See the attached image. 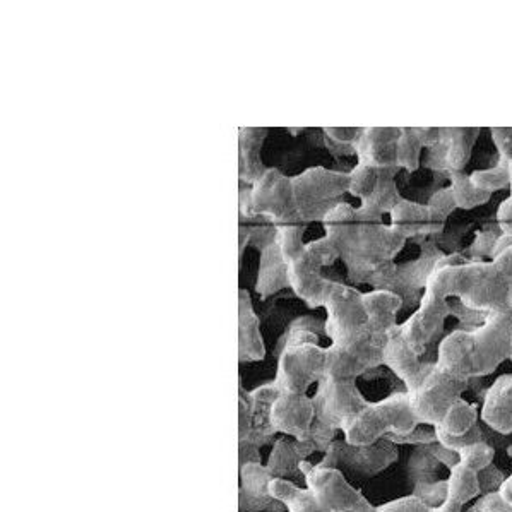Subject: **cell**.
<instances>
[{"instance_id":"6da1fadb","label":"cell","mask_w":512,"mask_h":512,"mask_svg":"<svg viewBox=\"0 0 512 512\" xmlns=\"http://www.w3.org/2000/svg\"><path fill=\"white\" fill-rule=\"evenodd\" d=\"M324 228L346 264L348 280L367 283L374 271L393 262L406 239L384 225L382 216L341 203L324 218Z\"/></svg>"},{"instance_id":"7a4b0ae2","label":"cell","mask_w":512,"mask_h":512,"mask_svg":"<svg viewBox=\"0 0 512 512\" xmlns=\"http://www.w3.org/2000/svg\"><path fill=\"white\" fill-rule=\"evenodd\" d=\"M425 288H432L446 298H459L466 309L485 316L511 312L507 305L509 288L494 261H470L461 254L439 257Z\"/></svg>"},{"instance_id":"3957f363","label":"cell","mask_w":512,"mask_h":512,"mask_svg":"<svg viewBox=\"0 0 512 512\" xmlns=\"http://www.w3.org/2000/svg\"><path fill=\"white\" fill-rule=\"evenodd\" d=\"M316 319L302 317L293 322L278 341V369L274 382L292 393L307 394L324 377L326 348L319 345Z\"/></svg>"},{"instance_id":"277c9868","label":"cell","mask_w":512,"mask_h":512,"mask_svg":"<svg viewBox=\"0 0 512 512\" xmlns=\"http://www.w3.org/2000/svg\"><path fill=\"white\" fill-rule=\"evenodd\" d=\"M418 425L420 423L411 408L410 394L403 391L377 403H369L357 417L346 423L343 435L350 446H374L382 439L410 435Z\"/></svg>"},{"instance_id":"5b68a950","label":"cell","mask_w":512,"mask_h":512,"mask_svg":"<svg viewBox=\"0 0 512 512\" xmlns=\"http://www.w3.org/2000/svg\"><path fill=\"white\" fill-rule=\"evenodd\" d=\"M312 401L316 417L309 437L321 451L328 449L333 444L336 434L343 432L346 423L357 417L358 413L369 405L364 394L358 391L357 382L336 379H322L317 384Z\"/></svg>"},{"instance_id":"8992f818","label":"cell","mask_w":512,"mask_h":512,"mask_svg":"<svg viewBox=\"0 0 512 512\" xmlns=\"http://www.w3.org/2000/svg\"><path fill=\"white\" fill-rule=\"evenodd\" d=\"M362 295L364 293L358 292L353 286L333 281L324 304L328 314L324 333L331 340V345L352 346L376 338L370 331L369 316Z\"/></svg>"},{"instance_id":"52a82bcc","label":"cell","mask_w":512,"mask_h":512,"mask_svg":"<svg viewBox=\"0 0 512 512\" xmlns=\"http://www.w3.org/2000/svg\"><path fill=\"white\" fill-rule=\"evenodd\" d=\"M292 182L295 211L302 223L324 220L331 209L343 203L341 196L350 189L348 173L333 172L328 168H310Z\"/></svg>"},{"instance_id":"ba28073f","label":"cell","mask_w":512,"mask_h":512,"mask_svg":"<svg viewBox=\"0 0 512 512\" xmlns=\"http://www.w3.org/2000/svg\"><path fill=\"white\" fill-rule=\"evenodd\" d=\"M470 381L449 376L437 364H423V374L417 386L410 394L411 408L420 425H429L432 429L439 427L447 410L458 401Z\"/></svg>"},{"instance_id":"9c48e42d","label":"cell","mask_w":512,"mask_h":512,"mask_svg":"<svg viewBox=\"0 0 512 512\" xmlns=\"http://www.w3.org/2000/svg\"><path fill=\"white\" fill-rule=\"evenodd\" d=\"M305 489L316 499L317 504L328 512H376L367 497L346 480L343 471L321 463L312 465L304 461L300 465Z\"/></svg>"},{"instance_id":"30bf717a","label":"cell","mask_w":512,"mask_h":512,"mask_svg":"<svg viewBox=\"0 0 512 512\" xmlns=\"http://www.w3.org/2000/svg\"><path fill=\"white\" fill-rule=\"evenodd\" d=\"M242 216H262L274 225H285L298 220L293 201V182L286 175L269 168L251 191L242 192L240 197Z\"/></svg>"},{"instance_id":"8fae6325","label":"cell","mask_w":512,"mask_h":512,"mask_svg":"<svg viewBox=\"0 0 512 512\" xmlns=\"http://www.w3.org/2000/svg\"><path fill=\"white\" fill-rule=\"evenodd\" d=\"M473 377L492 376L512 350V312H494L470 331Z\"/></svg>"},{"instance_id":"7c38bea8","label":"cell","mask_w":512,"mask_h":512,"mask_svg":"<svg viewBox=\"0 0 512 512\" xmlns=\"http://www.w3.org/2000/svg\"><path fill=\"white\" fill-rule=\"evenodd\" d=\"M384 346L376 338L352 346H328L322 379L357 381L365 372L382 364Z\"/></svg>"},{"instance_id":"4fadbf2b","label":"cell","mask_w":512,"mask_h":512,"mask_svg":"<svg viewBox=\"0 0 512 512\" xmlns=\"http://www.w3.org/2000/svg\"><path fill=\"white\" fill-rule=\"evenodd\" d=\"M449 314H451L449 298L435 292L432 288H425L420 309L408 321L398 326L399 334L418 355H422L430 341L441 333Z\"/></svg>"},{"instance_id":"5bb4252c","label":"cell","mask_w":512,"mask_h":512,"mask_svg":"<svg viewBox=\"0 0 512 512\" xmlns=\"http://www.w3.org/2000/svg\"><path fill=\"white\" fill-rule=\"evenodd\" d=\"M316 411L309 394L292 393L281 389L271 408V425L278 435L304 439L314 423Z\"/></svg>"},{"instance_id":"9a60e30c","label":"cell","mask_w":512,"mask_h":512,"mask_svg":"<svg viewBox=\"0 0 512 512\" xmlns=\"http://www.w3.org/2000/svg\"><path fill=\"white\" fill-rule=\"evenodd\" d=\"M239 511L240 512H285V506L276 501L269 485L271 473L266 465L252 463L240 466Z\"/></svg>"},{"instance_id":"2e32d148","label":"cell","mask_w":512,"mask_h":512,"mask_svg":"<svg viewBox=\"0 0 512 512\" xmlns=\"http://www.w3.org/2000/svg\"><path fill=\"white\" fill-rule=\"evenodd\" d=\"M321 269V264L307 252V245H305L304 254L288 264L290 286L293 292L312 309L324 307L333 285V281L322 278Z\"/></svg>"},{"instance_id":"e0dca14e","label":"cell","mask_w":512,"mask_h":512,"mask_svg":"<svg viewBox=\"0 0 512 512\" xmlns=\"http://www.w3.org/2000/svg\"><path fill=\"white\" fill-rule=\"evenodd\" d=\"M401 129H364L353 146L358 156V165L374 168H399L398 143Z\"/></svg>"},{"instance_id":"ac0fdd59","label":"cell","mask_w":512,"mask_h":512,"mask_svg":"<svg viewBox=\"0 0 512 512\" xmlns=\"http://www.w3.org/2000/svg\"><path fill=\"white\" fill-rule=\"evenodd\" d=\"M389 220V227L406 240L439 233L446 223V220L435 215L429 206L411 203L406 199H401L398 206L389 213Z\"/></svg>"},{"instance_id":"d6986e66","label":"cell","mask_w":512,"mask_h":512,"mask_svg":"<svg viewBox=\"0 0 512 512\" xmlns=\"http://www.w3.org/2000/svg\"><path fill=\"white\" fill-rule=\"evenodd\" d=\"M387 454L384 449L376 446H350L348 442H334L328 447L321 459V465L333 466L341 470V466H348L360 473H377L386 465Z\"/></svg>"},{"instance_id":"ffe728a7","label":"cell","mask_w":512,"mask_h":512,"mask_svg":"<svg viewBox=\"0 0 512 512\" xmlns=\"http://www.w3.org/2000/svg\"><path fill=\"white\" fill-rule=\"evenodd\" d=\"M480 418L497 434H512V376L504 374L487 389Z\"/></svg>"},{"instance_id":"44dd1931","label":"cell","mask_w":512,"mask_h":512,"mask_svg":"<svg viewBox=\"0 0 512 512\" xmlns=\"http://www.w3.org/2000/svg\"><path fill=\"white\" fill-rule=\"evenodd\" d=\"M365 310L369 316V326L376 340L386 345L389 334L398 328L396 319L398 312L403 307V298L391 290H374L364 293Z\"/></svg>"},{"instance_id":"7402d4cb","label":"cell","mask_w":512,"mask_h":512,"mask_svg":"<svg viewBox=\"0 0 512 512\" xmlns=\"http://www.w3.org/2000/svg\"><path fill=\"white\" fill-rule=\"evenodd\" d=\"M382 364H386L403 381L406 391H411L417 386L423 374L420 355L406 343L405 338L399 334L398 328L389 334V340L384 346Z\"/></svg>"},{"instance_id":"603a6c76","label":"cell","mask_w":512,"mask_h":512,"mask_svg":"<svg viewBox=\"0 0 512 512\" xmlns=\"http://www.w3.org/2000/svg\"><path fill=\"white\" fill-rule=\"evenodd\" d=\"M437 367L449 376L463 381L473 379V357H471L470 331H454L439 345Z\"/></svg>"},{"instance_id":"cb8c5ba5","label":"cell","mask_w":512,"mask_h":512,"mask_svg":"<svg viewBox=\"0 0 512 512\" xmlns=\"http://www.w3.org/2000/svg\"><path fill=\"white\" fill-rule=\"evenodd\" d=\"M278 394H280V386L274 381L271 384L256 387L252 393H249L252 415V432L249 439L256 446L264 447L276 441L278 434L274 432L271 425V408Z\"/></svg>"},{"instance_id":"d4e9b609","label":"cell","mask_w":512,"mask_h":512,"mask_svg":"<svg viewBox=\"0 0 512 512\" xmlns=\"http://www.w3.org/2000/svg\"><path fill=\"white\" fill-rule=\"evenodd\" d=\"M266 357L259 319L252 309L249 293H239V360L240 362H261Z\"/></svg>"},{"instance_id":"484cf974","label":"cell","mask_w":512,"mask_h":512,"mask_svg":"<svg viewBox=\"0 0 512 512\" xmlns=\"http://www.w3.org/2000/svg\"><path fill=\"white\" fill-rule=\"evenodd\" d=\"M288 286H290L288 262L285 261L280 245L274 239V242L262 247L256 290L262 298H266L280 290H285Z\"/></svg>"},{"instance_id":"4316f807","label":"cell","mask_w":512,"mask_h":512,"mask_svg":"<svg viewBox=\"0 0 512 512\" xmlns=\"http://www.w3.org/2000/svg\"><path fill=\"white\" fill-rule=\"evenodd\" d=\"M480 129H441L442 161L449 173L463 172L470 161Z\"/></svg>"},{"instance_id":"83f0119b","label":"cell","mask_w":512,"mask_h":512,"mask_svg":"<svg viewBox=\"0 0 512 512\" xmlns=\"http://www.w3.org/2000/svg\"><path fill=\"white\" fill-rule=\"evenodd\" d=\"M266 136V129H240V179L245 182L256 184L266 172L261 161V149Z\"/></svg>"},{"instance_id":"f1b7e54d","label":"cell","mask_w":512,"mask_h":512,"mask_svg":"<svg viewBox=\"0 0 512 512\" xmlns=\"http://www.w3.org/2000/svg\"><path fill=\"white\" fill-rule=\"evenodd\" d=\"M304 461L305 459L298 451L297 441L292 437L283 435V437L274 441L273 449H271V454H269L268 461H266V468L271 473V477L293 482L295 478L302 477L300 465Z\"/></svg>"},{"instance_id":"f546056e","label":"cell","mask_w":512,"mask_h":512,"mask_svg":"<svg viewBox=\"0 0 512 512\" xmlns=\"http://www.w3.org/2000/svg\"><path fill=\"white\" fill-rule=\"evenodd\" d=\"M269 490L274 499L285 506L286 512H328L317 504L309 490L290 480L273 478Z\"/></svg>"},{"instance_id":"4dcf8cb0","label":"cell","mask_w":512,"mask_h":512,"mask_svg":"<svg viewBox=\"0 0 512 512\" xmlns=\"http://www.w3.org/2000/svg\"><path fill=\"white\" fill-rule=\"evenodd\" d=\"M396 172H398V168H382L381 179H379L376 191L365 203H362L360 208L370 213V215L382 216L386 213L389 215L398 206L399 201L403 199L399 196L398 187L394 182Z\"/></svg>"},{"instance_id":"1f68e13d","label":"cell","mask_w":512,"mask_h":512,"mask_svg":"<svg viewBox=\"0 0 512 512\" xmlns=\"http://www.w3.org/2000/svg\"><path fill=\"white\" fill-rule=\"evenodd\" d=\"M482 494V483L477 471L470 470L461 463L451 466V473L446 480V495L461 502L463 506L477 499Z\"/></svg>"},{"instance_id":"d6a6232c","label":"cell","mask_w":512,"mask_h":512,"mask_svg":"<svg viewBox=\"0 0 512 512\" xmlns=\"http://www.w3.org/2000/svg\"><path fill=\"white\" fill-rule=\"evenodd\" d=\"M478 408L477 405H471L463 398H459L449 410L446 417L442 418L439 427H435L437 432L449 435V437H459L470 432L473 427H477Z\"/></svg>"},{"instance_id":"836d02e7","label":"cell","mask_w":512,"mask_h":512,"mask_svg":"<svg viewBox=\"0 0 512 512\" xmlns=\"http://www.w3.org/2000/svg\"><path fill=\"white\" fill-rule=\"evenodd\" d=\"M451 175V192H453L454 203L459 209H473L489 203L490 196L487 192L480 191L477 185L473 184L470 175L465 172H453Z\"/></svg>"},{"instance_id":"e575fe53","label":"cell","mask_w":512,"mask_h":512,"mask_svg":"<svg viewBox=\"0 0 512 512\" xmlns=\"http://www.w3.org/2000/svg\"><path fill=\"white\" fill-rule=\"evenodd\" d=\"M348 175H350V189H348V192L352 196L358 197L362 203H365L376 191L379 179H381V168L357 165Z\"/></svg>"},{"instance_id":"d590c367","label":"cell","mask_w":512,"mask_h":512,"mask_svg":"<svg viewBox=\"0 0 512 512\" xmlns=\"http://www.w3.org/2000/svg\"><path fill=\"white\" fill-rule=\"evenodd\" d=\"M456 456H458V463L480 473V471L487 470L492 465L495 458V449L487 442L480 441L470 444V446L461 447Z\"/></svg>"},{"instance_id":"8d00e7d4","label":"cell","mask_w":512,"mask_h":512,"mask_svg":"<svg viewBox=\"0 0 512 512\" xmlns=\"http://www.w3.org/2000/svg\"><path fill=\"white\" fill-rule=\"evenodd\" d=\"M422 148L415 129H401L398 143V167L405 168L408 172H415L420 163Z\"/></svg>"},{"instance_id":"74e56055","label":"cell","mask_w":512,"mask_h":512,"mask_svg":"<svg viewBox=\"0 0 512 512\" xmlns=\"http://www.w3.org/2000/svg\"><path fill=\"white\" fill-rule=\"evenodd\" d=\"M470 179L480 191L487 192V194H494V192L511 187V175H509L507 165H502V163L499 167L490 168V170L473 172Z\"/></svg>"},{"instance_id":"f35d334b","label":"cell","mask_w":512,"mask_h":512,"mask_svg":"<svg viewBox=\"0 0 512 512\" xmlns=\"http://www.w3.org/2000/svg\"><path fill=\"white\" fill-rule=\"evenodd\" d=\"M435 437H437V444L439 446L444 447L446 451H451V453H458L461 447L470 446V444H475V442L483 441L482 439V430L480 427H473V429L465 435H459V437H449V435L442 434V432H437L435 430Z\"/></svg>"},{"instance_id":"ab89813d","label":"cell","mask_w":512,"mask_h":512,"mask_svg":"<svg viewBox=\"0 0 512 512\" xmlns=\"http://www.w3.org/2000/svg\"><path fill=\"white\" fill-rule=\"evenodd\" d=\"M307 252L321 264L322 268L331 266V264H334L338 259H341L340 252L336 249V245H334L328 237L309 242V244H307Z\"/></svg>"},{"instance_id":"60d3db41","label":"cell","mask_w":512,"mask_h":512,"mask_svg":"<svg viewBox=\"0 0 512 512\" xmlns=\"http://www.w3.org/2000/svg\"><path fill=\"white\" fill-rule=\"evenodd\" d=\"M430 506L418 495H406L376 507V512H429Z\"/></svg>"},{"instance_id":"b9f144b4","label":"cell","mask_w":512,"mask_h":512,"mask_svg":"<svg viewBox=\"0 0 512 512\" xmlns=\"http://www.w3.org/2000/svg\"><path fill=\"white\" fill-rule=\"evenodd\" d=\"M501 235L492 232H480L477 235L475 244L471 245L470 252H473L470 261H487V257H494L495 244Z\"/></svg>"},{"instance_id":"7bdbcfd3","label":"cell","mask_w":512,"mask_h":512,"mask_svg":"<svg viewBox=\"0 0 512 512\" xmlns=\"http://www.w3.org/2000/svg\"><path fill=\"white\" fill-rule=\"evenodd\" d=\"M492 261L499 269V273L502 274V278L506 280L507 288H509L507 305H509V310L512 312V244L504 247L501 252H497Z\"/></svg>"},{"instance_id":"ee69618b","label":"cell","mask_w":512,"mask_h":512,"mask_svg":"<svg viewBox=\"0 0 512 512\" xmlns=\"http://www.w3.org/2000/svg\"><path fill=\"white\" fill-rule=\"evenodd\" d=\"M427 206L434 211L435 215L442 218V220H447V216L451 215L454 209H458L456 208V203H454L453 192H451V189H442V191L434 194Z\"/></svg>"},{"instance_id":"f6af8a7d","label":"cell","mask_w":512,"mask_h":512,"mask_svg":"<svg viewBox=\"0 0 512 512\" xmlns=\"http://www.w3.org/2000/svg\"><path fill=\"white\" fill-rule=\"evenodd\" d=\"M252 432L251 403H249V393L244 389L240 391L239 396V441L249 439Z\"/></svg>"},{"instance_id":"bcb514c9","label":"cell","mask_w":512,"mask_h":512,"mask_svg":"<svg viewBox=\"0 0 512 512\" xmlns=\"http://www.w3.org/2000/svg\"><path fill=\"white\" fill-rule=\"evenodd\" d=\"M495 146L501 153L502 165L512 160V129H492Z\"/></svg>"},{"instance_id":"7dc6e473","label":"cell","mask_w":512,"mask_h":512,"mask_svg":"<svg viewBox=\"0 0 512 512\" xmlns=\"http://www.w3.org/2000/svg\"><path fill=\"white\" fill-rule=\"evenodd\" d=\"M252 463H262L261 447L256 446L251 439L239 441V468Z\"/></svg>"},{"instance_id":"c3c4849f","label":"cell","mask_w":512,"mask_h":512,"mask_svg":"<svg viewBox=\"0 0 512 512\" xmlns=\"http://www.w3.org/2000/svg\"><path fill=\"white\" fill-rule=\"evenodd\" d=\"M360 132H362L360 129H333V127H329V129L324 131V134H326L333 143L341 144V146H348V144L355 146Z\"/></svg>"},{"instance_id":"681fc988","label":"cell","mask_w":512,"mask_h":512,"mask_svg":"<svg viewBox=\"0 0 512 512\" xmlns=\"http://www.w3.org/2000/svg\"><path fill=\"white\" fill-rule=\"evenodd\" d=\"M509 189H511V196L507 197L497 211V223L504 235H512V184Z\"/></svg>"},{"instance_id":"f907efd6","label":"cell","mask_w":512,"mask_h":512,"mask_svg":"<svg viewBox=\"0 0 512 512\" xmlns=\"http://www.w3.org/2000/svg\"><path fill=\"white\" fill-rule=\"evenodd\" d=\"M423 148H437L441 143V129H415Z\"/></svg>"},{"instance_id":"816d5d0a","label":"cell","mask_w":512,"mask_h":512,"mask_svg":"<svg viewBox=\"0 0 512 512\" xmlns=\"http://www.w3.org/2000/svg\"><path fill=\"white\" fill-rule=\"evenodd\" d=\"M463 511V504L461 502L456 501V499H451V497H447L446 499H442L441 504H437V506L430 507L429 512H461Z\"/></svg>"},{"instance_id":"f5cc1de1","label":"cell","mask_w":512,"mask_h":512,"mask_svg":"<svg viewBox=\"0 0 512 512\" xmlns=\"http://www.w3.org/2000/svg\"><path fill=\"white\" fill-rule=\"evenodd\" d=\"M499 495L507 506L512 507V475H509L506 480H502L501 485H499Z\"/></svg>"},{"instance_id":"db71d44e","label":"cell","mask_w":512,"mask_h":512,"mask_svg":"<svg viewBox=\"0 0 512 512\" xmlns=\"http://www.w3.org/2000/svg\"><path fill=\"white\" fill-rule=\"evenodd\" d=\"M507 170H509V175H511V184H512V160L507 163Z\"/></svg>"},{"instance_id":"11a10c76","label":"cell","mask_w":512,"mask_h":512,"mask_svg":"<svg viewBox=\"0 0 512 512\" xmlns=\"http://www.w3.org/2000/svg\"><path fill=\"white\" fill-rule=\"evenodd\" d=\"M507 454H509V456L512 458V446L507 449Z\"/></svg>"},{"instance_id":"9f6ffc18","label":"cell","mask_w":512,"mask_h":512,"mask_svg":"<svg viewBox=\"0 0 512 512\" xmlns=\"http://www.w3.org/2000/svg\"><path fill=\"white\" fill-rule=\"evenodd\" d=\"M509 360H512V350H511V358H509Z\"/></svg>"},{"instance_id":"6f0895ef","label":"cell","mask_w":512,"mask_h":512,"mask_svg":"<svg viewBox=\"0 0 512 512\" xmlns=\"http://www.w3.org/2000/svg\"><path fill=\"white\" fill-rule=\"evenodd\" d=\"M286 512V511H285Z\"/></svg>"}]
</instances>
